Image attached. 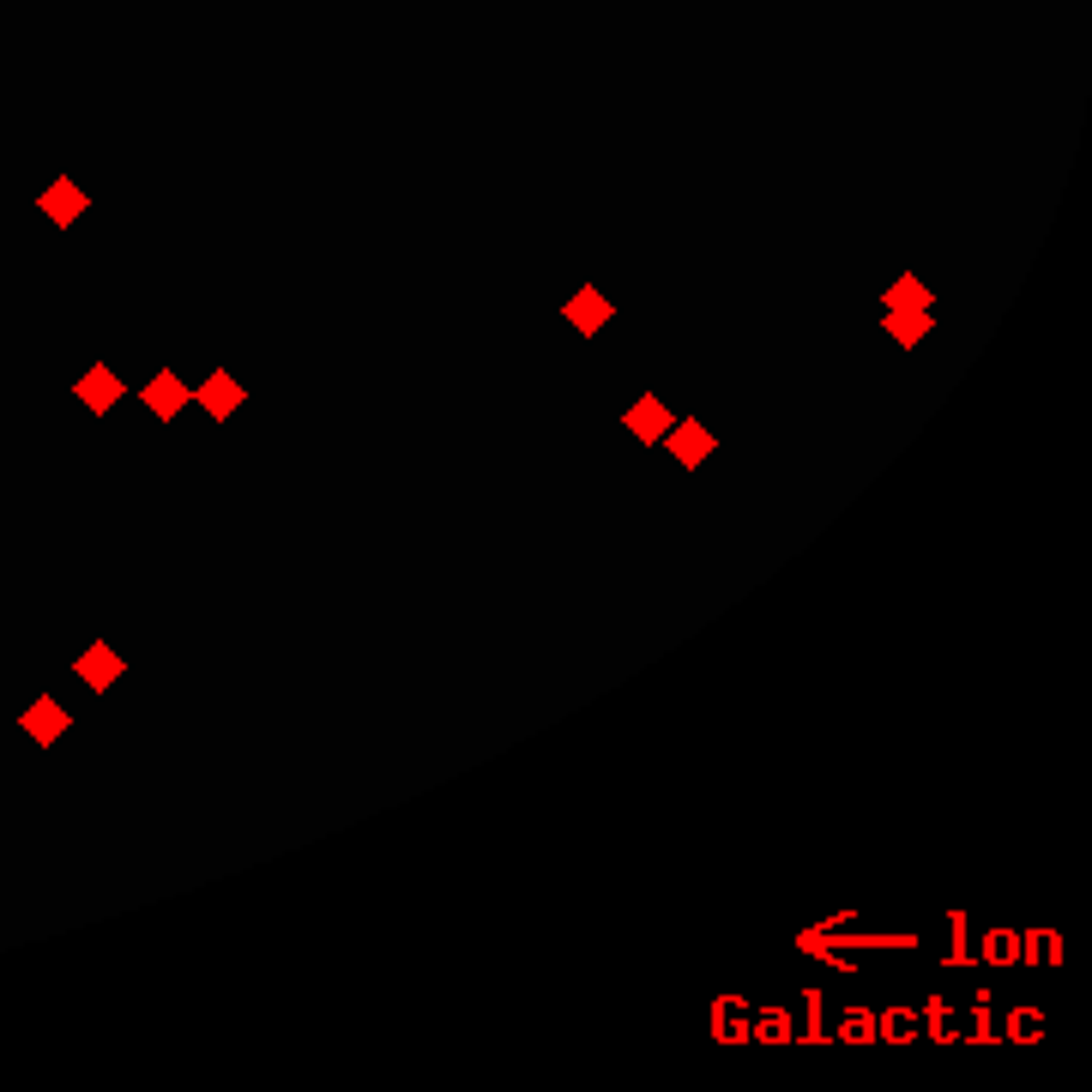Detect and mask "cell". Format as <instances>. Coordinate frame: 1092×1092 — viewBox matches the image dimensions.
I'll use <instances>...</instances> for the list:
<instances>
[{"label": "cell", "mask_w": 1092, "mask_h": 1092, "mask_svg": "<svg viewBox=\"0 0 1092 1092\" xmlns=\"http://www.w3.org/2000/svg\"><path fill=\"white\" fill-rule=\"evenodd\" d=\"M567 321H574V326H585V332H591V326H604V321H610V302H604V296H598V290H580V296H574V302H567Z\"/></svg>", "instance_id": "cell-10"}, {"label": "cell", "mask_w": 1092, "mask_h": 1092, "mask_svg": "<svg viewBox=\"0 0 1092 1092\" xmlns=\"http://www.w3.org/2000/svg\"><path fill=\"white\" fill-rule=\"evenodd\" d=\"M42 212H49L55 223H66V218H79V212H85V194L73 188V181H55V188L42 194Z\"/></svg>", "instance_id": "cell-9"}, {"label": "cell", "mask_w": 1092, "mask_h": 1092, "mask_svg": "<svg viewBox=\"0 0 1092 1092\" xmlns=\"http://www.w3.org/2000/svg\"><path fill=\"white\" fill-rule=\"evenodd\" d=\"M79 676L91 682V689H109V682H116V676H121V658H116V652H109V646H91V652L79 658Z\"/></svg>", "instance_id": "cell-8"}, {"label": "cell", "mask_w": 1092, "mask_h": 1092, "mask_svg": "<svg viewBox=\"0 0 1092 1092\" xmlns=\"http://www.w3.org/2000/svg\"><path fill=\"white\" fill-rule=\"evenodd\" d=\"M664 441H670V453L682 465H700L713 453V435H707V423H670L664 429Z\"/></svg>", "instance_id": "cell-3"}, {"label": "cell", "mask_w": 1092, "mask_h": 1092, "mask_svg": "<svg viewBox=\"0 0 1092 1092\" xmlns=\"http://www.w3.org/2000/svg\"><path fill=\"white\" fill-rule=\"evenodd\" d=\"M622 423H628V435H640V441H664V429H670L676 417L664 411V399H652V393H646V399H634V404H628V417H622Z\"/></svg>", "instance_id": "cell-2"}, {"label": "cell", "mask_w": 1092, "mask_h": 1092, "mask_svg": "<svg viewBox=\"0 0 1092 1092\" xmlns=\"http://www.w3.org/2000/svg\"><path fill=\"white\" fill-rule=\"evenodd\" d=\"M984 953H990V960H1002V966H1008V960H1014V936H1008V929H996V936L984 942Z\"/></svg>", "instance_id": "cell-17"}, {"label": "cell", "mask_w": 1092, "mask_h": 1092, "mask_svg": "<svg viewBox=\"0 0 1092 1092\" xmlns=\"http://www.w3.org/2000/svg\"><path fill=\"white\" fill-rule=\"evenodd\" d=\"M881 321H887V332H899V345H918V332L929 326V314H918V308H881Z\"/></svg>", "instance_id": "cell-11"}, {"label": "cell", "mask_w": 1092, "mask_h": 1092, "mask_svg": "<svg viewBox=\"0 0 1092 1092\" xmlns=\"http://www.w3.org/2000/svg\"><path fill=\"white\" fill-rule=\"evenodd\" d=\"M923 1027L936 1038H948V1002H942V996H929V1002H923Z\"/></svg>", "instance_id": "cell-15"}, {"label": "cell", "mask_w": 1092, "mask_h": 1092, "mask_svg": "<svg viewBox=\"0 0 1092 1092\" xmlns=\"http://www.w3.org/2000/svg\"><path fill=\"white\" fill-rule=\"evenodd\" d=\"M839 1038H851V1044L875 1038V1020H870V1008H845V1027H839Z\"/></svg>", "instance_id": "cell-14"}, {"label": "cell", "mask_w": 1092, "mask_h": 1092, "mask_svg": "<svg viewBox=\"0 0 1092 1092\" xmlns=\"http://www.w3.org/2000/svg\"><path fill=\"white\" fill-rule=\"evenodd\" d=\"M188 399H194V393H188V386H181L169 369H164V375H151V386H145V411H151V417H175Z\"/></svg>", "instance_id": "cell-4"}, {"label": "cell", "mask_w": 1092, "mask_h": 1092, "mask_svg": "<svg viewBox=\"0 0 1092 1092\" xmlns=\"http://www.w3.org/2000/svg\"><path fill=\"white\" fill-rule=\"evenodd\" d=\"M1008 1038H1038V1008H1014V1020H1008Z\"/></svg>", "instance_id": "cell-16"}, {"label": "cell", "mask_w": 1092, "mask_h": 1092, "mask_svg": "<svg viewBox=\"0 0 1092 1092\" xmlns=\"http://www.w3.org/2000/svg\"><path fill=\"white\" fill-rule=\"evenodd\" d=\"M748 1038L785 1044V1038H791V1014H785V1008H761V1020H748Z\"/></svg>", "instance_id": "cell-12"}, {"label": "cell", "mask_w": 1092, "mask_h": 1092, "mask_svg": "<svg viewBox=\"0 0 1092 1092\" xmlns=\"http://www.w3.org/2000/svg\"><path fill=\"white\" fill-rule=\"evenodd\" d=\"M887 308H918V314H929V290L912 278V272H905V278L894 284V296H887Z\"/></svg>", "instance_id": "cell-13"}, {"label": "cell", "mask_w": 1092, "mask_h": 1092, "mask_svg": "<svg viewBox=\"0 0 1092 1092\" xmlns=\"http://www.w3.org/2000/svg\"><path fill=\"white\" fill-rule=\"evenodd\" d=\"M713 1038L742 1044V1038H748V1002H737V996H718V1002H713Z\"/></svg>", "instance_id": "cell-5"}, {"label": "cell", "mask_w": 1092, "mask_h": 1092, "mask_svg": "<svg viewBox=\"0 0 1092 1092\" xmlns=\"http://www.w3.org/2000/svg\"><path fill=\"white\" fill-rule=\"evenodd\" d=\"M116 399H121V380H116V369L109 362H97V369H85V380H79V404L85 411H116Z\"/></svg>", "instance_id": "cell-1"}, {"label": "cell", "mask_w": 1092, "mask_h": 1092, "mask_svg": "<svg viewBox=\"0 0 1092 1092\" xmlns=\"http://www.w3.org/2000/svg\"><path fill=\"white\" fill-rule=\"evenodd\" d=\"M194 399H199V404H206V411H212V417L223 423V417H230L236 404H242V386H236V375H223V369H218V375H212L206 386H199Z\"/></svg>", "instance_id": "cell-6"}, {"label": "cell", "mask_w": 1092, "mask_h": 1092, "mask_svg": "<svg viewBox=\"0 0 1092 1092\" xmlns=\"http://www.w3.org/2000/svg\"><path fill=\"white\" fill-rule=\"evenodd\" d=\"M25 731H31L37 742H55V737L66 731V713H61V700H49V694H42L37 707L25 713Z\"/></svg>", "instance_id": "cell-7"}]
</instances>
